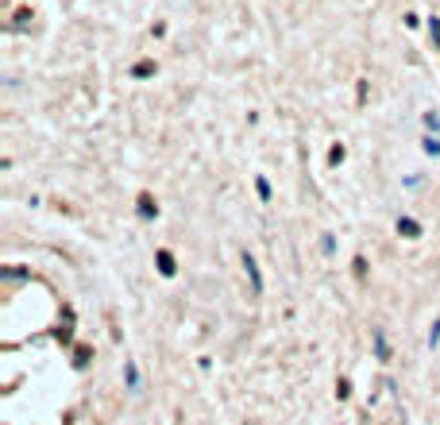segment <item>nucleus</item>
<instances>
[{
    "label": "nucleus",
    "instance_id": "20e7f679",
    "mask_svg": "<svg viewBox=\"0 0 440 425\" xmlns=\"http://www.w3.org/2000/svg\"><path fill=\"white\" fill-rule=\"evenodd\" d=\"M155 259H158V271H163V275H167V278H170V275H174V271H178V267H174V256H170V251H158Z\"/></svg>",
    "mask_w": 440,
    "mask_h": 425
},
{
    "label": "nucleus",
    "instance_id": "0eeeda50",
    "mask_svg": "<svg viewBox=\"0 0 440 425\" xmlns=\"http://www.w3.org/2000/svg\"><path fill=\"white\" fill-rule=\"evenodd\" d=\"M429 35H432V43H437V50H440V20H437V16L429 20Z\"/></svg>",
    "mask_w": 440,
    "mask_h": 425
},
{
    "label": "nucleus",
    "instance_id": "423d86ee",
    "mask_svg": "<svg viewBox=\"0 0 440 425\" xmlns=\"http://www.w3.org/2000/svg\"><path fill=\"white\" fill-rule=\"evenodd\" d=\"M132 74H136V78H151V74H155V62H136Z\"/></svg>",
    "mask_w": 440,
    "mask_h": 425
},
{
    "label": "nucleus",
    "instance_id": "f257e3e1",
    "mask_svg": "<svg viewBox=\"0 0 440 425\" xmlns=\"http://www.w3.org/2000/svg\"><path fill=\"white\" fill-rule=\"evenodd\" d=\"M398 236L417 240V236H421V225H417V220H410V217H401V220H398Z\"/></svg>",
    "mask_w": 440,
    "mask_h": 425
},
{
    "label": "nucleus",
    "instance_id": "f8f14e48",
    "mask_svg": "<svg viewBox=\"0 0 440 425\" xmlns=\"http://www.w3.org/2000/svg\"><path fill=\"white\" fill-rule=\"evenodd\" d=\"M437 340H440V321L432 325V333H429V344H437Z\"/></svg>",
    "mask_w": 440,
    "mask_h": 425
},
{
    "label": "nucleus",
    "instance_id": "1a4fd4ad",
    "mask_svg": "<svg viewBox=\"0 0 440 425\" xmlns=\"http://www.w3.org/2000/svg\"><path fill=\"white\" fill-rule=\"evenodd\" d=\"M336 395H340V398H348V395H352V386H348V379H340V383H336Z\"/></svg>",
    "mask_w": 440,
    "mask_h": 425
},
{
    "label": "nucleus",
    "instance_id": "9d476101",
    "mask_svg": "<svg viewBox=\"0 0 440 425\" xmlns=\"http://www.w3.org/2000/svg\"><path fill=\"white\" fill-rule=\"evenodd\" d=\"M425 151H429V155H440V139H425Z\"/></svg>",
    "mask_w": 440,
    "mask_h": 425
},
{
    "label": "nucleus",
    "instance_id": "6e6552de",
    "mask_svg": "<svg viewBox=\"0 0 440 425\" xmlns=\"http://www.w3.org/2000/svg\"><path fill=\"white\" fill-rule=\"evenodd\" d=\"M255 189H259V198H271V186H266V178H259V182H255Z\"/></svg>",
    "mask_w": 440,
    "mask_h": 425
},
{
    "label": "nucleus",
    "instance_id": "9b49d317",
    "mask_svg": "<svg viewBox=\"0 0 440 425\" xmlns=\"http://www.w3.org/2000/svg\"><path fill=\"white\" fill-rule=\"evenodd\" d=\"M328 163H333V167H336V163H344V147H333V155H328Z\"/></svg>",
    "mask_w": 440,
    "mask_h": 425
},
{
    "label": "nucleus",
    "instance_id": "f03ea898",
    "mask_svg": "<svg viewBox=\"0 0 440 425\" xmlns=\"http://www.w3.org/2000/svg\"><path fill=\"white\" fill-rule=\"evenodd\" d=\"M244 267H247V275H251V287H255V294L263 290V275H259V267H255V259L244 251Z\"/></svg>",
    "mask_w": 440,
    "mask_h": 425
},
{
    "label": "nucleus",
    "instance_id": "7ed1b4c3",
    "mask_svg": "<svg viewBox=\"0 0 440 425\" xmlns=\"http://www.w3.org/2000/svg\"><path fill=\"white\" fill-rule=\"evenodd\" d=\"M155 213H158L155 198H151V194H139V217H155Z\"/></svg>",
    "mask_w": 440,
    "mask_h": 425
},
{
    "label": "nucleus",
    "instance_id": "39448f33",
    "mask_svg": "<svg viewBox=\"0 0 440 425\" xmlns=\"http://www.w3.org/2000/svg\"><path fill=\"white\" fill-rule=\"evenodd\" d=\"M375 352H379V360L390 356V348H386V336H382V329H375Z\"/></svg>",
    "mask_w": 440,
    "mask_h": 425
}]
</instances>
